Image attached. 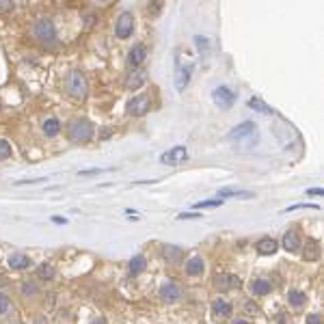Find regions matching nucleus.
I'll list each match as a JSON object with an SVG mask.
<instances>
[{
  "label": "nucleus",
  "mask_w": 324,
  "mask_h": 324,
  "mask_svg": "<svg viewBox=\"0 0 324 324\" xmlns=\"http://www.w3.org/2000/svg\"><path fill=\"white\" fill-rule=\"evenodd\" d=\"M52 221H54V223H59V225H61V223H63V225L67 223V221H65V218H63V216H52Z\"/></svg>",
  "instance_id": "obj_38"
},
{
  "label": "nucleus",
  "mask_w": 324,
  "mask_h": 324,
  "mask_svg": "<svg viewBox=\"0 0 324 324\" xmlns=\"http://www.w3.org/2000/svg\"><path fill=\"white\" fill-rule=\"evenodd\" d=\"M212 313H214V318H229L234 313V307H232L229 300L218 296V298L212 300Z\"/></svg>",
  "instance_id": "obj_16"
},
{
  "label": "nucleus",
  "mask_w": 324,
  "mask_h": 324,
  "mask_svg": "<svg viewBox=\"0 0 324 324\" xmlns=\"http://www.w3.org/2000/svg\"><path fill=\"white\" fill-rule=\"evenodd\" d=\"M324 190H322V188H309V190H307V195H311V197H318V195H322Z\"/></svg>",
  "instance_id": "obj_35"
},
{
  "label": "nucleus",
  "mask_w": 324,
  "mask_h": 324,
  "mask_svg": "<svg viewBox=\"0 0 324 324\" xmlns=\"http://www.w3.org/2000/svg\"><path fill=\"white\" fill-rule=\"evenodd\" d=\"M307 324H322L320 313H309V316H307Z\"/></svg>",
  "instance_id": "obj_32"
},
{
  "label": "nucleus",
  "mask_w": 324,
  "mask_h": 324,
  "mask_svg": "<svg viewBox=\"0 0 324 324\" xmlns=\"http://www.w3.org/2000/svg\"><path fill=\"white\" fill-rule=\"evenodd\" d=\"M255 249H257L259 255H273V253H277L279 242H277L275 238H262V240H259V242L255 244Z\"/></svg>",
  "instance_id": "obj_20"
},
{
  "label": "nucleus",
  "mask_w": 324,
  "mask_h": 324,
  "mask_svg": "<svg viewBox=\"0 0 324 324\" xmlns=\"http://www.w3.org/2000/svg\"><path fill=\"white\" fill-rule=\"evenodd\" d=\"M130 273L132 275H139V273H143L145 268H147V259H145V255H134L132 259H130Z\"/></svg>",
  "instance_id": "obj_24"
},
{
  "label": "nucleus",
  "mask_w": 324,
  "mask_h": 324,
  "mask_svg": "<svg viewBox=\"0 0 324 324\" xmlns=\"http://www.w3.org/2000/svg\"><path fill=\"white\" fill-rule=\"evenodd\" d=\"M188 160V149L184 147V145H177V147L169 149V151H164L162 154V158L160 162L162 164H169V166H175V164H182Z\"/></svg>",
  "instance_id": "obj_7"
},
{
  "label": "nucleus",
  "mask_w": 324,
  "mask_h": 324,
  "mask_svg": "<svg viewBox=\"0 0 324 324\" xmlns=\"http://www.w3.org/2000/svg\"><path fill=\"white\" fill-rule=\"evenodd\" d=\"M67 137L71 143H87L93 139V123L87 117H74L67 125Z\"/></svg>",
  "instance_id": "obj_2"
},
{
  "label": "nucleus",
  "mask_w": 324,
  "mask_h": 324,
  "mask_svg": "<svg viewBox=\"0 0 324 324\" xmlns=\"http://www.w3.org/2000/svg\"><path fill=\"white\" fill-rule=\"evenodd\" d=\"M3 285H5V279H3V277H0V288H3Z\"/></svg>",
  "instance_id": "obj_41"
},
{
  "label": "nucleus",
  "mask_w": 324,
  "mask_h": 324,
  "mask_svg": "<svg viewBox=\"0 0 324 324\" xmlns=\"http://www.w3.org/2000/svg\"><path fill=\"white\" fill-rule=\"evenodd\" d=\"M17 292H20V296H22L24 300H30V298H37V296L41 294V288H39L37 281H33V279H24L22 283H20Z\"/></svg>",
  "instance_id": "obj_14"
},
{
  "label": "nucleus",
  "mask_w": 324,
  "mask_h": 324,
  "mask_svg": "<svg viewBox=\"0 0 324 324\" xmlns=\"http://www.w3.org/2000/svg\"><path fill=\"white\" fill-rule=\"evenodd\" d=\"M0 9H13V3H9V0H0Z\"/></svg>",
  "instance_id": "obj_37"
},
{
  "label": "nucleus",
  "mask_w": 324,
  "mask_h": 324,
  "mask_svg": "<svg viewBox=\"0 0 324 324\" xmlns=\"http://www.w3.org/2000/svg\"><path fill=\"white\" fill-rule=\"evenodd\" d=\"M218 197L223 199H229V197H236V199H253V193H246V190H229V188H221L218 190Z\"/></svg>",
  "instance_id": "obj_23"
},
{
  "label": "nucleus",
  "mask_w": 324,
  "mask_h": 324,
  "mask_svg": "<svg viewBox=\"0 0 324 324\" xmlns=\"http://www.w3.org/2000/svg\"><path fill=\"white\" fill-rule=\"evenodd\" d=\"M41 182H46L44 177H39V180H20V182H15L17 186H26V184H41Z\"/></svg>",
  "instance_id": "obj_33"
},
{
  "label": "nucleus",
  "mask_w": 324,
  "mask_h": 324,
  "mask_svg": "<svg viewBox=\"0 0 324 324\" xmlns=\"http://www.w3.org/2000/svg\"><path fill=\"white\" fill-rule=\"evenodd\" d=\"M91 324H104V322H102V320H93Z\"/></svg>",
  "instance_id": "obj_40"
},
{
  "label": "nucleus",
  "mask_w": 324,
  "mask_h": 324,
  "mask_svg": "<svg viewBox=\"0 0 324 324\" xmlns=\"http://www.w3.org/2000/svg\"><path fill=\"white\" fill-rule=\"evenodd\" d=\"M7 266L15 270V273H24V270L33 268V257L22 253V251H15V253H11L7 257Z\"/></svg>",
  "instance_id": "obj_6"
},
{
  "label": "nucleus",
  "mask_w": 324,
  "mask_h": 324,
  "mask_svg": "<svg viewBox=\"0 0 324 324\" xmlns=\"http://www.w3.org/2000/svg\"><path fill=\"white\" fill-rule=\"evenodd\" d=\"M244 137H253V139H257V125H255L253 121L240 123L238 128H234L232 132L227 134V139H232V141H240V139H244Z\"/></svg>",
  "instance_id": "obj_11"
},
{
  "label": "nucleus",
  "mask_w": 324,
  "mask_h": 324,
  "mask_svg": "<svg viewBox=\"0 0 324 324\" xmlns=\"http://www.w3.org/2000/svg\"><path fill=\"white\" fill-rule=\"evenodd\" d=\"M162 255H164V259L169 264H177V262H182V259H184V249L173 246V244H166L162 249Z\"/></svg>",
  "instance_id": "obj_21"
},
{
  "label": "nucleus",
  "mask_w": 324,
  "mask_h": 324,
  "mask_svg": "<svg viewBox=\"0 0 324 324\" xmlns=\"http://www.w3.org/2000/svg\"><path fill=\"white\" fill-rule=\"evenodd\" d=\"M302 205H292V207H288L285 212H292V210H300ZM305 207H311V210H318V205H305Z\"/></svg>",
  "instance_id": "obj_36"
},
{
  "label": "nucleus",
  "mask_w": 324,
  "mask_h": 324,
  "mask_svg": "<svg viewBox=\"0 0 324 324\" xmlns=\"http://www.w3.org/2000/svg\"><path fill=\"white\" fill-rule=\"evenodd\" d=\"M212 100H214V104H218L221 108L227 110V108H232V104L236 102V93L229 87H218L212 91Z\"/></svg>",
  "instance_id": "obj_9"
},
{
  "label": "nucleus",
  "mask_w": 324,
  "mask_h": 324,
  "mask_svg": "<svg viewBox=\"0 0 324 324\" xmlns=\"http://www.w3.org/2000/svg\"><path fill=\"white\" fill-rule=\"evenodd\" d=\"M13 309V302H11V298H9V294L7 292H3L0 290V318H5L9 311Z\"/></svg>",
  "instance_id": "obj_26"
},
{
  "label": "nucleus",
  "mask_w": 324,
  "mask_h": 324,
  "mask_svg": "<svg viewBox=\"0 0 324 324\" xmlns=\"http://www.w3.org/2000/svg\"><path fill=\"white\" fill-rule=\"evenodd\" d=\"M184 273H186V277H190V279H201L203 273H205V259L201 255H193L186 262Z\"/></svg>",
  "instance_id": "obj_8"
},
{
  "label": "nucleus",
  "mask_w": 324,
  "mask_h": 324,
  "mask_svg": "<svg viewBox=\"0 0 324 324\" xmlns=\"http://www.w3.org/2000/svg\"><path fill=\"white\" fill-rule=\"evenodd\" d=\"M190 76H193V65H184L177 69V74H175V89L177 91H184L186 85L190 82Z\"/></svg>",
  "instance_id": "obj_17"
},
{
  "label": "nucleus",
  "mask_w": 324,
  "mask_h": 324,
  "mask_svg": "<svg viewBox=\"0 0 324 324\" xmlns=\"http://www.w3.org/2000/svg\"><path fill=\"white\" fill-rule=\"evenodd\" d=\"M143 82H145V74H143V71H132V76L128 78V87L130 89H139Z\"/></svg>",
  "instance_id": "obj_28"
},
{
  "label": "nucleus",
  "mask_w": 324,
  "mask_h": 324,
  "mask_svg": "<svg viewBox=\"0 0 324 324\" xmlns=\"http://www.w3.org/2000/svg\"><path fill=\"white\" fill-rule=\"evenodd\" d=\"M288 302H290V307L300 309V307L307 305V294L302 290H290L288 292Z\"/></svg>",
  "instance_id": "obj_22"
},
{
  "label": "nucleus",
  "mask_w": 324,
  "mask_h": 324,
  "mask_svg": "<svg viewBox=\"0 0 324 324\" xmlns=\"http://www.w3.org/2000/svg\"><path fill=\"white\" fill-rule=\"evenodd\" d=\"M37 277L44 281H52L56 277V268L52 264H41V266H37Z\"/></svg>",
  "instance_id": "obj_25"
},
{
  "label": "nucleus",
  "mask_w": 324,
  "mask_h": 324,
  "mask_svg": "<svg viewBox=\"0 0 324 324\" xmlns=\"http://www.w3.org/2000/svg\"><path fill=\"white\" fill-rule=\"evenodd\" d=\"M249 108H253V110L262 112V115H270V112H273V108L266 106V104H264L262 100H257V98H251V100H249Z\"/></svg>",
  "instance_id": "obj_27"
},
{
  "label": "nucleus",
  "mask_w": 324,
  "mask_h": 324,
  "mask_svg": "<svg viewBox=\"0 0 324 324\" xmlns=\"http://www.w3.org/2000/svg\"><path fill=\"white\" fill-rule=\"evenodd\" d=\"M240 285H242V281H240L238 275H218V277L214 279V288L221 290V292H225V290H236V288H240Z\"/></svg>",
  "instance_id": "obj_13"
},
{
  "label": "nucleus",
  "mask_w": 324,
  "mask_h": 324,
  "mask_svg": "<svg viewBox=\"0 0 324 324\" xmlns=\"http://www.w3.org/2000/svg\"><path fill=\"white\" fill-rule=\"evenodd\" d=\"M281 244H283V249L290 251V253H296V251L300 249V244H302V240H300V236L296 232H285L283 240H281Z\"/></svg>",
  "instance_id": "obj_19"
},
{
  "label": "nucleus",
  "mask_w": 324,
  "mask_h": 324,
  "mask_svg": "<svg viewBox=\"0 0 324 324\" xmlns=\"http://www.w3.org/2000/svg\"><path fill=\"white\" fill-rule=\"evenodd\" d=\"M65 87H67V93L74 96L78 100H85L87 93H89V82L85 78V74L78 69H71L67 74V80H65Z\"/></svg>",
  "instance_id": "obj_3"
},
{
  "label": "nucleus",
  "mask_w": 324,
  "mask_h": 324,
  "mask_svg": "<svg viewBox=\"0 0 324 324\" xmlns=\"http://www.w3.org/2000/svg\"><path fill=\"white\" fill-rule=\"evenodd\" d=\"M147 54H149L147 46H145V44H137L128 52V63H130L132 67H139V65H143V63L147 61Z\"/></svg>",
  "instance_id": "obj_15"
},
{
  "label": "nucleus",
  "mask_w": 324,
  "mask_h": 324,
  "mask_svg": "<svg viewBox=\"0 0 324 324\" xmlns=\"http://www.w3.org/2000/svg\"><path fill=\"white\" fill-rule=\"evenodd\" d=\"M30 35H33L35 41L44 46H52L56 41V26L50 17H37L33 26H30Z\"/></svg>",
  "instance_id": "obj_1"
},
{
  "label": "nucleus",
  "mask_w": 324,
  "mask_h": 324,
  "mask_svg": "<svg viewBox=\"0 0 324 324\" xmlns=\"http://www.w3.org/2000/svg\"><path fill=\"white\" fill-rule=\"evenodd\" d=\"M158 296H160L162 302H166V305H175V302H180V300H182L184 290H182L180 285H177V283H173V281H166V283L160 288Z\"/></svg>",
  "instance_id": "obj_4"
},
{
  "label": "nucleus",
  "mask_w": 324,
  "mask_h": 324,
  "mask_svg": "<svg viewBox=\"0 0 324 324\" xmlns=\"http://www.w3.org/2000/svg\"><path fill=\"white\" fill-rule=\"evenodd\" d=\"M13 156V147H11V143L5 141V139H0V160H9Z\"/></svg>",
  "instance_id": "obj_29"
},
{
  "label": "nucleus",
  "mask_w": 324,
  "mask_h": 324,
  "mask_svg": "<svg viewBox=\"0 0 324 324\" xmlns=\"http://www.w3.org/2000/svg\"><path fill=\"white\" fill-rule=\"evenodd\" d=\"M221 205V199H205V201H199L193 205V210H203V207H216Z\"/></svg>",
  "instance_id": "obj_30"
},
{
  "label": "nucleus",
  "mask_w": 324,
  "mask_h": 324,
  "mask_svg": "<svg viewBox=\"0 0 324 324\" xmlns=\"http://www.w3.org/2000/svg\"><path fill=\"white\" fill-rule=\"evenodd\" d=\"M128 115H132V117H143V115L149 112V98L147 96H137L132 98L128 102Z\"/></svg>",
  "instance_id": "obj_10"
},
{
  "label": "nucleus",
  "mask_w": 324,
  "mask_h": 324,
  "mask_svg": "<svg viewBox=\"0 0 324 324\" xmlns=\"http://www.w3.org/2000/svg\"><path fill=\"white\" fill-rule=\"evenodd\" d=\"M132 33H134V15L130 11H123L117 20V24H115V35L119 39H128L132 37Z\"/></svg>",
  "instance_id": "obj_5"
},
{
  "label": "nucleus",
  "mask_w": 324,
  "mask_h": 324,
  "mask_svg": "<svg viewBox=\"0 0 324 324\" xmlns=\"http://www.w3.org/2000/svg\"><path fill=\"white\" fill-rule=\"evenodd\" d=\"M199 216H201L199 212H195V214H193V212H182V214H177V218H180V221H188V218H199Z\"/></svg>",
  "instance_id": "obj_31"
},
{
  "label": "nucleus",
  "mask_w": 324,
  "mask_h": 324,
  "mask_svg": "<svg viewBox=\"0 0 324 324\" xmlns=\"http://www.w3.org/2000/svg\"><path fill=\"white\" fill-rule=\"evenodd\" d=\"M102 171H104V169H89V171H80L78 175H85V177H87V175H96V173H102Z\"/></svg>",
  "instance_id": "obj_34"
},
{
  "label": "nucleus",
  "mask_w": 324,
  "mask_h": 324,
  "mask_svg": "<svg viewBox=\"0 0 324 324\" xmlns=\"http://www.w3.org/2000/svg\"><path fill=\"white\" fill-rule=\"evenodd\" d=\"M61 121L56 119V117H48L44 123H41V132L46 134L48 139H54V137H59V132H61Z\"/></svg>",
  "instance_id": "obj_18"
},
{
  "label": "nucleus",
  "mask_w": 324,
  "mask_h": 324,
  "mask_svg": "<svg viewBox=\"0 0 324 324\" xmlns=\"http://www.w3.org/2000/svg\"><path fill=\"white\" fill-rule=\"evenodd\" d=\"M232 324H251L249 320H244V318H238V320H234Z\"/></svg>",
  "instance_id": "obj_39"
},
{
  "label": "nucleus",
  "mask_w": 324,
  "mask_h": 324,
  "mask_svg": "<svg viewBox=\"0 0 324 324\" xmlns=\"http://www.w3.org/2000/svg\"><path fill=\"white\" fill-rule=\"evenodd\" d=\"M249 292H251V296H266L273 292V281L266 277H255L249 283Z\"/></svg>",
  "instance_id": "obj_12"
}]
</instances>
